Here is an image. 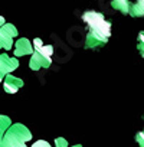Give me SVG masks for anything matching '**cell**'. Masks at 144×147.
Instances as JSON below:
<instances>
[{
	"instance_id": "6da1fadb",
	"label": "cell",
	"mask_w": 144,
	"mask_h": 147,
	"mask_svg": "<svg viewBox=\"0 0 144 147\" xmlns=\"http://www.w3.org/2000/svg\"><path fill=\"white\" fill-rule=\"evenodd\" d=\"M82 20L87 23L88 33L85 38V48L95 49L104 46L111 36V22L105 16L95 10H87L82 13Z\"/></svg>"
},
{
	"instance_id": "7a4b0ae2",
	"label": "cell",
	"mask_w": 144,
	"mask_h": 147,
	"mask_svg": "<svg viewBox=\"0 0 144 147\" xmlns=\"http://www.w3.org/2000/svg\"><path fill=\"white\" fill-rule=\"evenodd\" d=\"M33 53L29 61V66L33 71H39L42 68H49L52 65V55H53V46L45 45L42 39L36 38L33 42Z\"/></svg>"
},
{
	"instance_id": "3957f363",
	"label": "cell",
	"mask_w": 144,
	"mask_h": 147,
	"mask_svg": "<svg viewBox=\"0 0 144 147\" xmlns=\"http://www.w3.org/2000/svg\"><path fill=\"white\" fill-rule=\"evenodd\" d=\"M32 140L29 128L20 123L12 124L0 141V147H26V143Z\"/></svg>"
},
{
	"instance_id": "277c9868",
	"label": "cell",
	"mask_w": 144,
	"mask_h": 147,
	"mask_svg": "<svg viewBox=\"0 0 144 147\" xmlns=\"http://www.w3.org/2000/svg\"><path fill=\"white\" fill-rule=\"evenodd\" d=\"M111 6L122 15L144 18V0H111Z\"/></svg>"
},
{
	"instance_id": "5b68a950",
	"label": "cell",
	"mask_w": 144,
	"mask_h": 147,
	"mask_svg": "<svg viewBox=\"0 0 144 147\" xmlns=\"http://www.w3.org/2000/svg\"><path fill=\"white\" fill-rule=\"evenodd\" d=\"M19 35L17 29L12 23H5L0 28V48H3L6 51L12 49L13 46V39Z\"/></svg>"
},
{
	"instance_id": "8992f818",
	"label": "cell",
	"mask_w": 144,
	"mask_h": 147,
	"mask_svg": "<svg viewBox=\"0 0 144 147\" xmlns=\"http://www.w3.org/2000/svg\"><path fill=\"white\" fill-rule=\"evenodd\" d=\"M19 68L17 58H12L7 53H0V82H3L7 74H12Z\"/></svg>"
},
{
	"instance_id": "52a82bcc",
	"label": "cell",
	"mask_w": 144,
	"mask_h": 147,
	"mask_svg": "<svg viewBox=\"0 0 144 147\" xmlns=\"http://www.w3.org/2000/svg\"><path fill=\"white\" fill-rule=\"evenodd\" d=\"M23 87V81L12 74H7L3 80V90L7 92V94H16L20 88Z\"/></svg>"
},
{
	"instance_id": "ba28073f",
	"label": "cell",
	"mask_w": 144,
	"mask_h": 147,
	"mask_svg": "<svg viewBox=\"0 0 144 147\" xmlns=\"http://www.w3.org/2000/svg\"><path fill=\"white\" fill-rule=\"evenodd\" d=\"M13 46H15V56H26L33 53V43L26 38L17 39V42Z\"/></svg>"
},
{
	"instance_id": "9c48e42d",
	"label": "cell",
	"mask_w": 144,
	"mask_h": 147,
	"mask_svg": "<svg viewBox=\"0 0 144 147\" xmlns=\"http://www.w3.org/2000/svg\"><path fill=\"white\" fill-rule=\"evenodd\" d=\"M12 125V120L7 115H0V140L5 136V133L9 130V127Z\"/></svg>"
},
{
	"instance_id": "30bf717a",
	"label": "cell",
	"mask_w": 144,
	"mask_h": 147,
	"mask_svg": "<svg viewBox=\"0 0 144 147\" xmlns=\"http://www.w3.org/2000/svg\"><path fill=\"white\" fill-rule=\"evenodd\" d=\"M137 49L140 52V55L144 58V30H141L138 33V42H137Z\"/></svg>"
},
{
	"instance_id": "8fae6325",
	"label": "cell",
	"mask_w": 144,
	"mask_h": 147,
	"mask_svg": "<svg viewBox=\"0 0 144 147\" xmlns=\"http://www.w3.org/2000/svg\"><path fill=\"white\" fill-rule=\"evenodd\" d=\"M135 141H137L138 147H144V130L135 134Z\"/></svg>"
},
{
	"instance_id": "7c38bea8",
	"label": "cell",
	"mask_w": 144,
	"mask_h": 147,
	"mask_svg": "<svg viewBox=\"0 0 144 147\" xmlns=\"http://www.w3.org/2000/svg\"><path fill=\"white\" fill-rule=\"evenodd\" d=\"M55 147H68V141L63 137H58L55 138Z\"/></svg>"
},
{
	"instance_id": "4fadbf2b",
	"label": "cell",
	"mask_w": 144,
	"mask_h": 147,
	"mask_svg": "<svg viewBox=\"0 0 144 147\" xmlns=\"http://www.w3.org/2000/svg\"><path fill=\"white\" fill-rule=\"evenodd\" d=\"M32 147H52V146L48 141H45V140H38V141H35L32 144Z\"/></svg>"
},
{
	"instance_id": "5bb4252c",
	"label": "cell",
	"mask_w": 144,
	"mask_h": 147,
	"mask_svg": "<svg viewBox=\"0 0 144 147\" xmlns=\"http://www.w3.org/2000/svg\"><path fill=\"white\" fill-rule=\"evenodd\" d=\"M5 23H6V20H5V18H3V16H0V28H2V26H3Z\"/></svg>"
},
{
	"instance_id": "9a60e30c",
	"label": "cell",
	"mask_w": 144,
	"mask_h": 147,
	"mask_svg": "<svg viewBox=\"0 0 144 147\" xmlns=\"http://www.w3.org/2000/svg\"><path fill=\"white\" fill-rule=\"evenodd\" d=\"M68 147H69V146H68ZM71 147H82V146H81V144H75V146H71Z\"/></svg>"
},
{
	"instance_id": "2e32d148",
	"label": "cell",
	"mask_w": 144,
	"mask_h": 147,
	"mask_svg": "<svg viewBox=\"0 0 144 147\" xmlns=\"http://www.w3.org/2000/svg\"><path fill=\"white\" fill-rule=\"evenodd\" d=\"M0 141H2V140H0Z\"/></svg>"
}]
</instances>
